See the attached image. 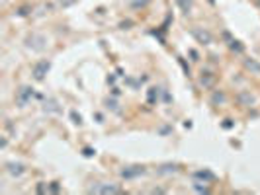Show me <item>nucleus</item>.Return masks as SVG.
I'll list each match as a JSON object with an SVG mask.
<instances>
[{"label":"nucleus","instance_id":"2","mask_svg":"<svg viewBox=\"0 0 260 195\" xmlns=\"http://www.w3.org/2000/svg\"><path fill=\"white\" fill-rule=\"evenodd\" d=\"M31 94H33V92H31L29 88H22V90H20V94H18V103H20V105H26V103H28V99L31 98Z\"/></svg>","mask_w":260,"mask_h":195},{"label":"nucleus","instance_id":"4","mask_svg":"<svg viewBox=\"0 0 260 195\" xmlns=\"http://www.w3.org/2000/svg\"><path fill=\"white\" fill-rule=\"evenodd\" d=\"M92 192H104V194H119V190L117 188H114V186H104V188H96V190H92Z\"/></svg>","mask_w":260,"mask_h":195},{"label":"nucleus","instance_id":"3","mask_svg":"<svg viewBox=\"0 0 260 195\" xmlns=\"http://www.w3.org/2000/svg\"><path fill=\"white\" fill-rule=\"evenodd\" d=\"M143 172H145L143 168L135 166V170H123V172H121V176H123V178H133V176H139V174H143Z\"/></svg>","mask_w":260,"mask_h":195},{"label":"nucleus","instance_id":"1","mask_svg":"<svg viewBox=\"0 0 260 195\" xmlns=\"http://www.w3.org/2000/svg\"><path fill=\"white\" fill-rule=\"evenodd\" d=\"M47 71H49V63H47V61H41V63H37V65L33 67V74H35L37 80H41V78L45 76Z\"/></svg>","mask_w":260,"mask_h":195}]
</instances>
